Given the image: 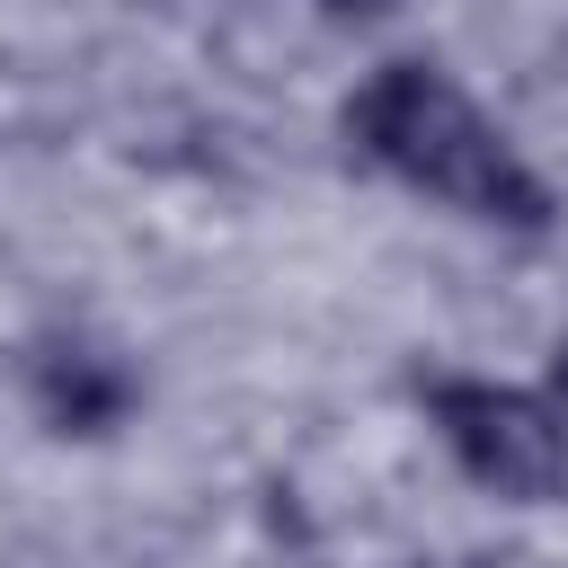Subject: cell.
Instances as JSON below:
<instances>
[{"label": "cell", "mask_w": 568, "mask_h": 568, "mask_svg": "<svg viewBox=\"0 0 568 568\" xmlns=\"http://www.w3.org/2000/svg\"><path fill=\"white\" fill-rule=\"evenodd\" d=\"M337 133L364 169H382L390 186L479 222V231H515V240H541L559 222V186L524 160V142L435 62V53H390L373 62L346 106H337Z\"/></svg>", "instance_id": "obj_1"}, {"label": "cell", "mask_w": 568, "mask_h": 568, "mask_svg": "<svg viewBox=\"0 0 568 568\" xmlns=\"http://www.w3.org/2000/svg\"><path fill=\"white\" fill-rule=\"evenodd\" d=\"M426 435L444 462L497 497V506H559L568 497V426L550 417L541 382H497V373H417Z\"/></svg>", "instance_id": "obj_2"}, {"label": "cell", "mask_w": 568, "mask_h": 568, "mask_svg": "<svg viewBox=\"0 0 568 568\" xmlns=\"http://www.w3.org/2000/svg\"><path fill=\"white\" fill-rule=\"evenodd\" d=\"M27 399L53 435H106L124 408H133V373L106 355V346H80V337H44L27 355Z\"/></svg>", "instance_id": "obj_3"}, {"label": "cell", "mask_w": 568, "mask_h": 568, "mask_svg": "<svg viewBox=\"0 0 568 568\" xmlns=\"http://www.w3.org/2000/svg\"><path fill=\"white\" fill-rule=\"evenodd\" d=\"M71 124H80L71 80L36 53H0V151H53L71 142Z\"/></svg>", "instance_id": "obj_4"}, {"label": "cell", "mask_w": 568, "mask_h": 568, "mask_svg": "<svg viewBox=\"0 0 568 568\" xmlns=\"http://www.w3.org/2000/svg\"><path fill=\"white\" fill-rule=\"evenodd\" d=\"M541 399H550V417L568 426V337L550 346V364H541Z\"/></svg>", "instance_id": "obj_5"}, {"label": "cell", "mask_w": 568, "mask_h": 568, "mask_svg": "<svg viewBox=\"0 0 568 568\" xmlns=\"http://www.w3.org/2000/svg\"><path fill=\"white\" fill-rule=\"evenodd\" d=\"M453 568H550V559H532V550H470V559H453Z\"/></svg>", "instance_id": "obj_6"}, {"label": "cell", "mask_w": 568, "mask_h": 568, "mask_svg": "<svg viewBox=\"0 0 568 568\" xmlns=\"http://www.w3.org/2000/svg\"><path fill=\"white\" fill-rule=\"evenodd\" d=\"M320 9H337V18H390L399 0H320Z\"/></svg>", "instance_id": "obj_7"}]
</instances>
